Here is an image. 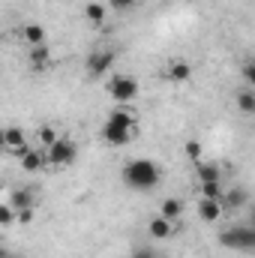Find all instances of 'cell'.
<instances>
[{
	"label": "cell",
	"mask_w": 255,
	"mask_h": 258,
	"mask_svg": "<svg viewBox=\"0 0 255 258\" xmlns=\"http://www.w3.org/2000/svg\"><path fill=\"white\" fill-rule=\"evenodd\" d=\"M147 231H150L153 240H168V237L177 231V222H171V219H165V216H153V219L147 222Z\"/></svg>",
	"instance_id": "9c48e42d"
},
{
	"label": "cell",
	"mask_w": 255,
	"mask_h": 258,
	"mask_svg": "<svg viewBox=\"0 0 255 258\" xmlns=\"http://www.w3.org/2000/svg\"><path fill=\"white\" fill-rule=\"evenodd\" d=\"M18 33H21V39H24L30 48H33V45H45V27H42V24H33V21H30V24H24Z\"/></svg>",
	"instance_id": "4fadbf2b"
},
{
	"label": "cell",
	"mask_w": 255,
	"mask_h": 258,
	"mask_svg": "<svg viewBox=\"0 0 255 258\" xmlns=\"http://www.w3.org/2000/svg\"><path fill=\"white\" fill-rule=\"evenodd\" d=\"M18 159H21V168L24 171H42L45 165H48V156H45V147L42 150H33L30 144L18 153Z\"/></svg>",
	"instance_id": "52a82bcc"
},
{
	"label": "cell",
	"mask_w": 255,
	"mask_h": 258,
	"mask_svg": "<svg viewBox=\"0 0 255 258\" xmlns=\"http://www.w3.org/2000/svg\"><path fill=\"white\" fill-rule=\"evenodd\" d=\"M240 75H243L246 87H255V57H249V60H243V66H240Z\"/></svg>",
	"instance_id": "cb8c5ba5"
},
{
	"label": "cell",
	"mask_w": 255,
	"mask_h": 258,
	"mask_svg": "<svg viewBox=\"0 0 255 258\" xmlns=\"http://www.w3.org/2000/svg\"><path fill=\"white\" fill-rule=\"evenodd\" d=\"M15 219H18V210H15L9 201H3V204H0V225H3V228H9Z\"/></svg>",
	"instance_id": "7402d4cb"
},
{
	"label": "cell",
	"mask_w": 255,
	"mask_h": 258,
	"mask_svg": "<svg viewBox=\"0 0 255 258\" xmlns=\"http://www.w3.org/2000/svg\"><path fill=\"white\" fill-rule=\"evenodd\" d=\"M180 213H183V201H180V198H165V201L159 204V216H165V219H171V222H177Z\"/></svg>",
	"instance_id": "2e32d148"
},
{
	"label": "cell",
	"mask_w": 255,
	"mask_h": 258,
	"mask_svg": "<svg viewBox=\"0 0 255 258\" xmlns=\"http://www.w3.org/2000/svg\"><path fill=\"white\" fill-rule=\"evenodd\" d=\"M132 258H156V252L150 246H138V249H132Z\"/></svg>",
	"instance_id": "4316f807"
},
{
	"label": "cell",
	"mask_w": 255,
	"mask_h": 258,
	"mask_svg": "<svg viewBox=\"0 0 255 258\" xmlns=\"http://www.w3.org/2000/svg\"><path fill=\"white\" fill-rule=\"evenodd\" d=\"M111 66H114V51L111 48H102V51H90L87 54V75H93V78L105 75Z\"/></svg>",
	"instance_id": "8992f818"
},
{
	"label": "cell",
	"mask_w": 255,
	"mask_h": 258,
	"mask_svg": "<svg viewBox=\"0 0 255 258\" xmlns=\"http://www.w3.org/2000/svg\"><path fill=\"white\" fill-rule=\"evenodd\" d=\"M0 258H15V255H9V252H0Z\"/></svg>",
	"instance_id": "83f0119b"
},
{
	"label": "cell",
	"mask_w": 255,
	"mask_h": 258,
	"mask_svg": "<svg viewBox=\"0 0 255 258\" xmlns=\"http://www.w3.org/2000/svg\"><path fill=\"white\" fill-rule=\"evenodd\" d=\"M108 96L117 102V105H126L132 99H138V81L132 75H114L108 81Z\"/></svg>",
	"instance_id": "277c9868"
},
{
	"label": "cell",
	"mask_w": 255,
	"mask_h": 258,
	"mask_svg": "<svg viewBox=\"0 0 255 258\" xmlns=\"http://www.w3.org/2000/svg\"><path fill=\"white\" fill-rule=\"evenodd\" d=\"M120 177L129 189H138V192H150L159 186L162 180V171L153 159H129L126 165L120 168Z\"/></svg>",
	"instance_id": "6da1fadb"
},
{
	"label": "cell",
	"mask_w": 255,
	"mask_h": 258,
	"mask_svg": "<svg viewBox=\"0 0 255 258\" xmlns=\"http://www.w3.org/2000/svg\"><path fill=\"white\" fill-rule=\"evenodd\" d=\"M219 243L225 249H240V252H252L255 249V225H231L219 234Z\"/></svg>",
	"instance_id": "3957f363"
},
{
	"label": "cell",
	"mask_w": 255,
	"mask_h": 258,
	"mask_svg": "<svg viewBox=\"0 0 255 258\" xmlns=\"http://www.w3.org/2000/svg\"><path fill=\"white\" fill-rule=\"evenodd\" d=\"M75 153H78L75 141H72V138H63V135H60V141H57V144H51V147L45 150L48 165H54V168H63V165H69V162L75 159Z\"/></svg>",
	"instance_id": "5b68a950"
},
{
	"label": "cell",
	"mask_w": 255,
	"mask_h": 258,
	"mask_svg": "<svg viewBox=\"0 0 255 258\" xmlns=\"http://www.w3.org/2000/svg\"><path fill=\"white\" fill-rule=\"evenodd\" d=\"M135 126H138L135 114L120 105V108H114V111L108 114V120H105V126H102V138H105V144H111V147H126L129 141H132V135H135Z\"/></svg>",
	"instance_id": "7a4b0ae2"
},
{
	"label": "cell",
	"mask_w": 255,
	"mask_h": 258,
	"mask_svg": "<svg viewBox=\"0 0 255 258\" xmlns=\"http://www.w3.org/2000/svg\"><path fill=\"white\" fill-rule=\"evenodd\" d=\"M183 153H186V159H189V162H201V153H204V147H201V141H186Z\"/></svg>",
	"instance_id": "603a6c76"
},
{
	"label": "cell",
	"mask_w": 255,
	"mask_h": 258,
	"mask_svg": "<svg viewBox=\"0 0 255 258\" xmlns=\"http://www.w3.org/2000/svg\"><path fill=\"white\" fill-rule=\"evenodd\" d=\"M249 225H255V207H252V222H249Z\"/></svg>",
	"instance_id": "f1b7e54d"
},
{
	"label": "cell",
	"mask_w": 255,
	"mask_h": 258,
	"mask_svg": "<svg viewBox=\"0 0 255 258\" xmlns=\"http://www.w3.org/2000/svg\"><path fill=\"white\" fill-rule=\"evenodd\" d=\"M222 210H225L222 201H213V198H201V201H198V219H201V222H210V225L219 222V219H222Z\"/></svg>",
	"instance_id": "30bf717a"
},
{
	"label": "cell",
	"mask_w": 255,
	"mask_h": 258,
	"mask_svg": "<svg viewBox=\"0 0 255 258\" xmlns=\"http://www.w3.org/2000/svg\"><path fill=\"white\" fill-rule=\"evenodd\" d=\"M165 78H168L171 84H186V81L192 78V66L186 63V60H180V57H177V60H171V63H168Z\"/></svg>",
	"instance_id": "8fae6325"
},
{
	"label": "cell",
	"mask_w": 255,
	"mask_h": 258,
	"mask_svg": "<svg viewBox=\"0 0 255 258\" xmlns=\"http://www.w3.org/2000/svg\"><path fill=\"white\" fill-rule=\"evenodd\" d=\"M198 192H201V198H213V201H222V198H225V189H222V183H219V180L198 183Z\"/></svg>",
	"instance_id": "d6986e66"
},
{
	"label": "cell",
	"mask_w": 255,
	"mask_h": 258,
	"mask_svg": "<svg viewBox=\"0 0 255 258\" xmlns=\"http://www.w3.org/2000/svg\"><path fill=\"white\" fill-rule=\"evenodd\" d=\"M57 141H60V132H57L54 126H42L39 129V144H42L45 150H48L51 144H57Z\"/></svg>",
	"instance_id": "44dd1931"
},
{
	"label": "cell",
	"mask_w": 255,
	"mask_h": 258,
	"mask_svg": "<svg viewBox=\"0 0 255 258\" xmlns=\"http://www.w3.org/2000/svg\"><path fill=\"white\" fill-rule=\"evenodd\" d=\"M24 147H27V138H24V129L21 126H9L3 132V150H6V153L18 156Z\"/></svg>",
	"instance_id": "ba28073f"
},
{
	"label": "cell",
	"mask_w": 255,
	"mask_h": 258,
	"mask_svg": "<svg viewBox=\"0 0 255 258\" xmlns=\"http://www.w3.org/2000/svg\"><path fill=\"white\" fill-rule=\"evenodd\" d=\"M195 177H198V183L222 180V168H219L216 162H195Z\"/></svg>",
	"instance_id": "5bb4252c"
},
{
	"label": "cell",
	"mask_w": 255,
	"mask_h": 258,
	"mask_svg": "<svg viewBox=\"0 0 255 258\" xmlns=\"http://www.w3.org/2000/svg\"><path fill=\"white\" fill-rule=\"evenodd\" d=\"M9 204H12L15 210H24V207H33L36 201H33V192H30V189H15V192L9 195Z\"/></svg>",
	"instance_id": "ac0fdd59"
},
{
	"label": "cell",
	"mask_w": 255,
	"mask_h": 258,
	"mask_svg": "<svg viewBox=\"0 0 255 258\" xmlns=\"http://www.w3.org/2000/svg\"><path fill=\"white\" fill-rule=\"evenodd\" d=\"M27 63L33 66L36 72H39V69H48V66H51V48H48V42H45V45H33V48L27 51Z\"/></svg>",
	"instance_id": "7c38bea8"
},
{
	"label": "cell",
	"mask_w": 255,
	"mask_h": 258,
	"mask_svg": "<svg viewBox=\"0 0 255 258\" xmlns=\"http://www.w3.org/2000/svg\"><path fill=\"white\" fill-rule=\"evenodd\" d=\"M105 12H108V9H105L99 0H87V6H84V18H87L90 24H96V27L105 21Z\"/></svg>",
	"instance_id": "e0dca14e"
},
{
	"label": "cell",
	"mask_w": 255,
	"mask_h": 258,
	"mask_svg": "<svg viewBox=\"0 0 255 258\" xmlns=\"http://www.w3.org/2000/svg\"><path fill=\"white\" fill-rule=\"evenodd\" d=\"M234 102H237L240 114H249V117H255V87H243V90H237Z\"/></svg>",
	"instance_id": "9a60e30c"
},
{
	"label": "cell",
	"mask_w": 255,
	"mask_h": 258,
	"mask_svg": "<svg viewBox=\"0 0 255 258\" xmlns=\"http://www.w3.org/2000/svg\"><path fill=\"white\" fill-rule=\"evenodd\" d=\"M135 3H138V0H108V9H114V12H129Z\"/></svg>",
	"instance_id": "d4e9b609"
},
{
	"label": "cell",
	"mask_w": 255,
	"mask_h": 258,
	"mask_svg": "<svg viewBox=\"0 0 255 258\" xmlns=\"http://www.w3.org/2000/svg\"><path fill=\"white\" fill-rule=\"evenodd\" d=\"M243 201H246V192H240V189H231V192H225V198H222V207H228V210H237V207H243Z\"/></svg>",
	"instance_id": "ffe728a7"
},
{
	"label": "cell",
	"mask_w": 255,
	"mask_h": 258,
	"mask_svg": "<svg viewBox=\"0 0 255 258\" xmlns=\"http://www.w3.org/2000/svg\"><path fill=\"white\" fill-rule=\"evenodd\" d=\"M18 222H21V225H30V222H33V207L18 210Z\"/></svg>",
	"instance_id": "484cf974"
}]
</instances>
